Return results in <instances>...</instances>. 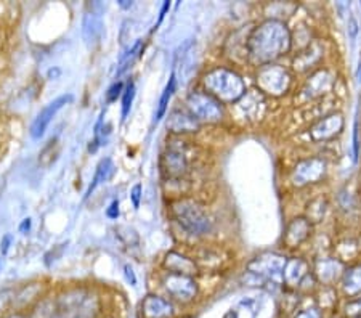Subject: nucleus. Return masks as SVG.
Segmentation results:
<instances>
[{
	"label": "nucleus",
	"instance_id": "21",
	"mask_svg": "<svg viewBox=\"0 0 361 318\" xmlns=\"http://www.w3.org/2000/svg\"><path fill=\"white\" fill-rule=\"evenodd\" d=\"M142 314L145 318H169L173 315V305L164 298L149 294L142 302Z\"/></svg>",
	"mask_w": 361,
	"mask_h": 318
},
{
	"label": "nucleus",
	"instance_id": "23",
	"mask_svg": "<svg viewBox=\"0 0 361 318\" xmlns=\"http://www.w3.org/2000/svg\"><path fill=\"white\" fill-rule=\"evenodd\" d=\"M329 211V201L326 196H317L307 202L305 214L304 216L310 221L313 225H318L324 221L326 214Z\"/></svg>",
	"mask_w": 361,
	"mask_h": 318
},
{
	"label": "nucleus",
	"instance_id": "12",
	"mask_svg": "<svg viewBox=\"0 0 361 318\" xmlns=\"http://www.w3.org/2000/svg\"><path fill=\"white\" fill-rule=\"evenodd\" d=\"M313 230H315V225L308 221L305 216H297L286 225L283 235V245L288 250H297V247L305 245L312 238Z\"/></svg>",
	"mask_w": 361,
	"mask_h": 318
},
{
	"label": "nucleus",
	"instance_id": "36",
	"mask_svg": "<svg viewBox=\"0 0 361 318\" xmlns=\"http://www.w3.org/2000/svg\"><path fill=\"white\" fill-rule=\"evenodd\" d=\"M31 230V219H25V221L21 222V225H20V231L21 233H27V231Z\"/></svg>",
	"mask_w": 361,
	"mask_h": 318
},
{
	"label": "nucleus",
	"instance_id": "16",
	"mask_svg": "<svg viewBox=\"0 0 361 318\" xmlns=\"http://www.w3.org/2000/svg\"><path fill=\"white\" fill-rule=\"evenodd\" d=\"M74 100V97L71 94H66V95H61L55 98L54 102H50L49 105H47L42 111L37 114V118L34 119V123L31 126V135L32 138H40L44 134L45 130L49 129V126L51 121L55 119V116L58 114V111H61L63 108L66 105H69Z\"/></svg>",
	"mask_w": 361,
	"mask_h": 318
},
{
	"label": "nucleus",
	"instance_id": "7",
	"mask_svg": "<svg viewBox=\"0 0 361 318\" xmlns=\"http://www.w3.org/2000/svg\"><path fill=\"white\" fill-rule=\"evenodd\" d=\"M288 257L276 252L260 254L247 264V271L255 280L271 281L273 285L283 281V271L286 267Z\"/></svg>",
	"mask_w": 361,
	"mask_h": 318
},
{
	"label": "nucleus",
	"instance_id": "33",
	"mask_svg": "<svg viewBox=\"0 0 361 318\" xmlns=\"http://www.w3.org/2000/svg\"><path fill=\"white\" fill-rule=\"evenodd\" d=\"M132 202H133V207H138L140 206V198H142V185H135L132 190Z\"/></svg>",
	"mask_w": 361,
	"mask_h": 318
},
{
	"label": "nucleus",
	"instance_id": "6",
	"mask_svg": "<svg viewBox=\"0 0 361 318\" xmlns=\"http://www.w3.org/2000/svg\"><path fill=\"white\" fill-rule=\"evenodd\" d=\"M186 109L200 121V123L217 124L225 118V108L219 100L204 90H195L186 97Z\"/></svg>",
	"mask_w": 361,
	"mask_h": 318
},
{
	"label": "nucleus",
	"instance_id": "32",
	"mask_svg": "<svg viewBox=\"0 0 361 318\" xmlns=\"http://www.w3.org/2000/svg\"><path fill=\"white\" fill-rule=\"evenodd\" d=\"M119 214H121V211H119V201L114 200L111 204H109L108 209H106V216H108V219H111V221H116V219L119 217Z\"/></svg>",
	"mask_w": 361,
	"mask_h": 318
},
{
	"label": "nucleus",
	"instance_id": "34",
	"mask_svg": "<svg viewBox=\"0 0 361 318\" xmlns=\"http://www.w3.org/2000/svg\"><path fill=\"white\" fill-rule=\"evenodd\" d=\"M11 241H13V236L11 235H5L2 241H0V252L2 254H7L8 252V247L11 245Z\"/></svg>",
	"mask_w": 361,
	"mask_h": 318
},
{
	"label": "nucleus",
	"instance_id": "14",
	"mask_svg": "<svg viewBox=\"0 0 361 318\" xmlns=\"http://www.w3.org/2000/svg\"><path fill=\"white\" fill-rule=\"evenodd\" d=\"M166 291L180 302H191L197 296V283L193 276L169 274L164 279Z\"/></svg>",
	"mask_w": 361,
	"mask_h": 318
},
{
	"label": "nucleus",
	"instance_id": "39",
	"mask_svg": "<svg viewBox=\"0 0 361 318\" xmlns=\"http://www.w3.org/2000/svg\"><path fill=\"white\" fill-rule=\"evenodd\" d=\"M8 318H26V317L21 315V314H15V315H10Z\"/></svg>",
	"mask_w": 361,
	"mask_h": 318
},
{
	"label": "nucleus",
	"instance_id": "25",
	"mask_svg": "<svg viewBox=\"0 0 361 318\" xmlns=\"http://www.w3.org/2000/svg\"><path fill=\"white\" fill-rule=\"evenodd\" d=\"M176 84H177L176 74H172L171 79H169L167 85H166L164 92H162L161 100H159V103H158V109H156V114H154V123H159V121H161L162 118H164V114H166V111H167L169 102H171L173 92H176Z\"/></svg>",
	"mask_w": 361,
	"mask_h": 318
},
{
	"label": "nucleus",
	"instance_id": "15",
	"mask_svg": "<svg viewBox=\"0 0 361 318\" xmlns=\"http://www.w3.org/2000/svg\"><path fill=\"white\" fill-rule=\"evenodd\" d=\"M103 32V5L93 2L87 5L82 20V36L85 44L93 47L102 37Z\"/></svg>",
	"mask_w": 361,
	"mask_h": 318
},
{
	"label": "nucleus",
	"instance_id": "18",
	"mask_svg": "<svg viewBox=\"0 0 361 318\" xmlns=\"http://www.w3.org/2000/svg\"><path fill=\"white\" fill-rule=\"evenodd\" d=\"M341 291L348 300L361 296V262L347 265L339 281Z\"/></svg>",
	"mask_w": 361,
	"mask_h": 318
},
{
	"label": "nucleus",
	"instance_id": "30",
	"mask_svg": "<svg viewBox=\"0 0 361 318\" xmlns=\"http://www.w3.org/2000/svg\"><path fill=\"white\" fill-rule=\"evenodd\" d=\"M121 94H124V84H122V82H116V84H113V85H111V89L108 90V95H106L108 102H109V103L116 102V100H118V97H119Z\"/></svg>",
	"mask_w": 361,
	"mask_h": 318
},
{
	"label": "nucleus",
	"instance_id": "4",
	"mask_svg": "<svg viewBox=\"0 0 361 318\" xmlns=\"http://www.w3.org/2000/svg\"><path fill=\"white\" fill-rule=\"evenodd\" d=\"M257 90L265 97L279 98L288 95L294 84V74L289 68L271 63V65L260 66L255 74Z\"/></svg>",
	"mask_w": 361,
	"mask_h": 318
},
{
	"label": "nucleus",
	"instance_id": "38",
	"mask_svg": "<svg viewBox=\"0 0 361 318\" xmlns=\"http://www.w3.org/2000/svg\"><path fill=\"white\" fill-rule=\"evenodd\" d=\"M119 5L124 8H129V7H132V2H126V0H122V2H119Z\"/></svg>",
	"mask_w": 361,
	"mask_h": 318
},
{
	"label": "nucleus",
	"instance_id": "10",
	"mask_svg": "<svg viewBox=\"0 0 361 318\" xmlns=\"http://www.w3.org/2000/svg\"><path fill=\"white\" fill-rule=\"evenodd\" d=\"M267 100L265 95L255 90H247L240 102L235 103V114L243 123H257L265 116Z\"/></svg>",
	"mask_w": 361,
	"mask_h": 318
},
{
	"label": "nucleus",
	"instance_id": "29",
	"mask_svg": "<svg viewBox=\"0 0 361 318\" xmlns=\"http://www.w3.org/2000/svg\"><path fill=\"white\" fill-rule=\"evenodd\" d=\"M345 314L348 317H357L361 314V296L357 299L348 300V304L345 305Z\"/></svg>",
	"mask_w": 361,
	"mask_h": 318
},
{
	"label": "nucleus",
	"instance_id": "40",
	"mask_svg": "<svg viewBox=\"0 0 361 318\" xmlns=\"http://www.w3.org/2000/svg\"><path fill=\"white\" fill-rule=\"evenodd\" d=\"M352 318H361V314H360V315H357V317H352Z\"/></svg>",
	"mask_w": 361,
	"mask_h": 318
},
{
	"label": "nucleus",
	"instance_id": "11",
	"mask_svg": "<svg viewBox=\"0 0 361 318\" xmlns=\"http://www.w3.org/2000/svg\"><path fill=\"white\" fill-rule=\"evenodd\" d=\"M334 84L336 79L333 73L326 68H318L307 76L305 82L300 89V95L305 100H317V98H322L326 94H329L334 89Z\"/></svg>",
	"mask_w": 361,
	"mask_h": 318
},
{
	"label": "nucleus",
	"instance_id": "31",
	"mask_svg": "<svg viewBox=\"0 0 361 318\" xmlns=\"http://www.w3.org/2000/svg\"><path fill=\"white\" fill-rule=\"evenodd\" d=\"M294 318H323V317H322V312H319V309L313 307V309L300 310Z\"/></svg>",
	"mask_w": 361,
	"mask_h": 318
},
{
	"label": "nucleus",
	"instance_id": "28",
	"mask_svg": "<svg viewBox=\"0 0 361 318\" xmlns=\"http://www.w3.org/2000/svg\"><path fill=\"white\" fill-rule=\"evenodd\" d=\"M58 152H60V147H58V140L55 138V140H50L49 145H47V147L42 149V153H40L39 161L47 158V154H50V158H49V166H50L51 163H55V159H56V156H58Z\"/></svg>",
	"mask_w": 361,
	"mask_h": 318
},
{
	"label": "nucleus",
	"instance_id": "17",
	"mask_svg": "<svg viewBox=\"0 0 361 318\" xmlns=\"http://www.w3.org/2000/svg\"><path fill=\"white\" fill-rule=\"evenodd\" d=\"M345 267L347 265L343 264L341 259L333 256V257L318 259L315 262V267L312 270L318 283H322L323 286H333L336 281H341Z\"/></svg>",
	"mask_w": 361,
	"mask_h": 318
},
{
	"label": "nucleus",
	"instance_id": "20",
	"mask_svg": "<svg viewBox=\"0 0 361 318\" xmlns=\"http://www.w3.org/2000/svg\"><path fill=\"white\" fill-rule=\"evenodd\" d=\"M201 123L188 109H176L167 121V129L173 134H188V132L200 130Z\"/></svg>",
	"mask_w": 361,
	"mask_h": 318
},
{
	"label": "nucleus",
	"instance_id": "22",
	"mask_svg": "<svg viewBox=\"0 0 361 318\" xmlns=\"http://www.w3.org/2000/svg\"><path fill=\"white\" fill-rule=\"evenodd\" d=\"M164 267L169 270V274H177V275H186L193 276L196 274V262L193 259L183 256L180 252H169L164 259Z\"/></svg>",
	"mask_w": 361,
	"mask_h": 318
},
{
	"label": "nucleus",
	"instance_id": "13",
	"mask_svg": "<svg viewBox=\"0 0 361 318\" xmlns=\"http://www.w3.org/2000/svg\"><path fill=\"white\" fill-rule=\"evenodd\" d=\"M324 49L319 40H313L305 49L297 50V55L293 60V69L297 74H310L315 69L322 68L319 63L323 61Z\"/></svg>",
	"mask_w": 361,
	"mask_h": 318
},
{
	"label": "nucleus",
	"instance_id": "24",
	"mask_svg": "<svg viewBox=\"0 0 361 318\" xmlns=\"http://www.w3.org/2000/svg\"><path fill=\"white\" fill-rule=\"evenodd\" d=\"M113 173H114L113 161L109 158L102 159L100 164H98V167H97V171H95V176H93V181L90 183V187H89V190H87V196H90L93 192H95L98 185H102L103 182L109 181Z\"/></svg>",
	"mask_w": 361,
	"mask_h": 318
},
{
	"label": "nucleus",
	"instance_id": "9",
	"mask_svg": "<svg viewBox=\"0 0 361 318\" xmlns=\"http://www.w3.org/2000/svg\"><path fill=\"white\" fill-rule=\"evenodd\" d=\"M345 129V118L339 111L324 114L308 127V137L313 143H331L339 138Z\"/></svg>",
	"mask_w": 361,
	"mask_h": 318
},
{
	"label": "nucleus",
	"instance_id": "26",
	"mask_svg": "<svg viewBox=\"0 0 361 318\" xmlns=\"http://www.w3.org/2000/svg\"><path fill=\"white\" fill-rule=\"evenodd\" d=\"M140 51H142V42H137V44H133L132 47L126 51L124 55L121 56V60H119V69H118V76H121L122 73L126 71V69H129L130 68V65L133 61L137 60V58L140 56Z\"/></svg>",
	"mask_w": 361,
	"mask_h": 318
},
{
	"label": "nucleus",
	"instance_id": "2",
	"mask_svg": "<svg viewBox=\"0 0 361 318\" xmlns=\"http://www.w3.org/2000/svg\"><path fill=\"white\" fill-rule=\"evenodd\" d=\"M204 92L212 95L222 105H235L246 95L247 87L236 71L228 68H214L202 79Z\"/></svg>",
	"mask_w": 361,
	"mask_h": 318
},
{
	"label": "nucleus",
	"instance_id": "37",
	"mask_svg": "<svg viewBox=\"0 0 361 318\" xmlns=\"http://www.w3.org/2000/svg\"><path fill=\"white\" fill-rule=\"evenodd\" d=\"M169 8H171V2H164V5H162V8H161V13H159V21H158V26L161 25L162 20H164V16H166V13H167V11H169Z\"/></svg>",
	"mask_w": 361,
	"mask_h": 318
},
{
	"label": "nucleus",
	"instance_id": "19",
	"mask_svg": "<svg viewBox=\"0 0 361 318\" xmlns=\"http://www.w3.org/2000/svg\"><path fill=\"white\" fill-rule=\"evenodd\" d=\"M310 264L302 257H289L286 262V267L283 271V283H286L288 288L299 289L302 280L310 274Z\"/></svg>",
	"mask_w": 361,
	"mask_h": 318
},
{
	"label": "nucleus",
	"instance_id": "1",
	"mask_svg": "<svg viewBox=\"0 0 361 318\" xmlns=\"http://www.w3.org/2000/svg\"><path fill=\"white\" fill-rule=\"evenodd\" d=\"M293 47V32L284 20L278 18L260 21L246 39L247 58L259 68L281 60Z\"/></svg>",
	"mask_w": 361,
	"mask_h": 318
},
{
	"label": "nucleus",
	"instance_id": "27",
	"mask_svg": "<svg viewBox=\"0 0 361 318\" xmlns=\"http://www.w3.org/2000/svg\"><path fill=\"white\" fill-rule=\"evenodd\" d=\"M133 98H135V84L129 82L126 87L124 94H122V119H126L127 114L130 113Z\"/></svg>",
	"mask_w": 361,
	"mask_h": 318
},
{
	"label": "nucleus",
	"instance_id": "35",
	"mask_svg": "<svg viewBox=\"0 0 361 318\" xmlns=\"http://www.w3.org/2000/svg\"><path fill=\"white\" fill-rule=\"evenodd\" d=\"M124 270H126L127 280H129V283H130L132 286H135V285H137V279H135V274H133V270H132L130 265H126Z\"/></svg>",
	"mask_w": 361,
	"mask_h": 318
},
{
	"label": "nucleus",
	"instance_id": "8",
	"mask_svg": "<svg viewBox=\"0 0 361 318\" xmlns=\"http://www.w3.org/2000/svg\"><path fill=\"white\" fill-rule=\"evenodd\" d=\"M190 152L185 142H173L161 159V171L167 181H180L190 172Z\"/></svg>",
	"mask_w": 361,
	"mask_h": 318
},
{
	"label": "nucleus",
	"instance_id": "41",
	"mask_svg": "<svg viewBox=\"0 0 361 318\" xmlns=\"http://www.w3.org/2000/svg\"><path fill=\"white\" fill-rule=\"evenodd\" d=\"M54 318H63V317H54Z\"/></svg>",
	"mask_w": 361,
	"mask_h": 318
},
{
	"label": "nucleus",
	"instance_id": "5",
	"mask_svg": "<svg viewBox=\"0 0 361 318\" xmlns=\"http://www.w3.org/2000/svg\"><path fill=\"white\" fill-rule=\"evenodd\" d=\"M328 161L322 156H308L297 161L290 169L289 181L295 188H307L322 183L328 177Z\"/></svg>",
	"mask_w": 361,
	"mask_h": 318
},
{
	"label": "nucleus",
	"instance_id": "3",
	"mask_svg": "<svg viewBox=\"0 0 361 318\" xmlns=\"http://www.w3.org/2000/svg\"><path fill=\"white\" fill-rule=\"evenodd\" d=\"M172 214L177 224L190 235H206L212 230V219L201 202L191 198H180L172 202Z\"/></svg>",
	"mask_w": 361,
	"mask_h": 318
}]
</instances>
